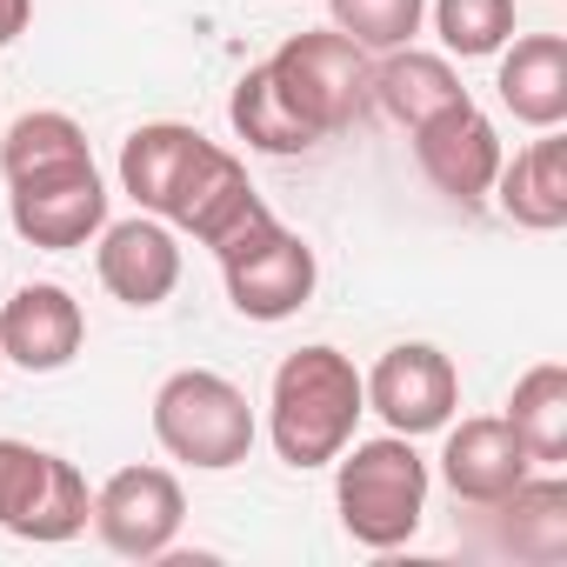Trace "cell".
Masks as SVG:
<instances>
[{
    "label": "cell",
    "instance_id": "11",
    "mask_svg": "<svg viewBox=\"0 0 567 567\" xmlns=\"http://www.w3.org/2000/svg\"><path fill=\"white\" fill-rule=\"evenodd\" d=\"M94 274L121 308H161L181 288V234L134 207L94 234Z\"/></svg>",
    "mask_w": 567,
    "mask_h": 567
},
{
    "label": "cell",
    "instance_id": "5",
    "mask_svg": "<svg viewBox=\"0 0 567 567\" xmlns=\"http://www.w3.org/2000/svg\"><path fill=\"white\" fill-rule=\"evenodd\" d=\"M267 74L280 81L288 107H295L321 141L348 134V127L374 107V101H368V87H374V54L354 48L341 28H301V34H288V41L267 54Z\"/></svg>",
    "mask_w": 567,
    "mask_h": 567
},
{
    "label": "cell",
    "instance_id": "19",
    "mask_svg": "<svg viewBox=\"0 0 567 567\" xmlns=\"http://www.w3.org/2000/svg\"><path fill=\"white\" fill-rule=\"evenodd\" d=\"M501 421L514 427V441L527 447L534 467H560L567 461V368L560 361H534L514 381Z\"/></svg>",
    "mask_w": 567,
    "mask_h": 567
},
{
    "label": "cell",
    "instance_id": "23",
    "mask_svg": "<svg viewBox=\"0 0 567 567\" xmlns=\"http://www.w3.org/2000/svg\"><path fill=\"white\" fill-rule=\"evenodd\" d=\"M328 28H341L354 48L368 54H388V48H408L427 21V0H328Z\"/></svg>",
    "mask_w": 567,
    "mask_h": 567
},
{
    "label": "cell",
    "instance_id": "24",
    "mask_svg": "<svg viewBox=\"0 0 567 567\" xmlns=\"http://www.w3.org/2000/svg\"><path fill=\"white\" fill-rule=\"evenodd\" d=\"M34 21V0H0V48H14Z\"/></svg>",
    "mask_w": 567,
    "mask_h": 567
},
{
    "label": "cell",
    "instance_id": "20",
    "mask_svg": "<svg viewBox=\"0 0 567 567\" xmlns=\"http://www.w3.org/2000/svg\"><path fill=\"white\" fill-rule=\"evenodd\" d=\"M227 121H234V134H240L254 154H308V147H321V134L288 107V94H280V81L267 74V61L234 81Z\"/></svg>",
    "mask_w": 567,
    "mask_h": 567
},
{
    "label": "cell",
    "instance_id": "9",
    "mask_svg": "<svg viewBox=\"0 0 567 567\" xmlns=\"http://www.w3.org/2000/svg\"><path fill=\"white\" fill-rule=\"evenodd\" d=\"M220 280H227V301L240 321H288L315 301L321 260L295 227H267L260 240H247L220 260Z\"/></svg>",
    "mask_w": 567,
    "mask_h": 567
},
{
    "label": "cell",
    "instance_id": "8",
    "mask_svg": "<svg viewBox=\"0 0 567 567\" xmlns=\"http://www.w3.org/2000/svg\"><path fill=\"white\" fill-rule=\"evenodd\" d=\"M368 414H381L388 434H441L461 408V368L434 348V341H394L368 374H361Z\"/></svg>",
    "mask_w": 567,
    "mask_h": 567
},
{
    "label": "cell",
    "instance_id": "3",
    "mask_svg": "<svg viewBox=\"0 0 567 567\" xmlns=\"http://www.w3.org/2000/svg\"><path fill=\"white\" fill-rule=\"evenodd\" d=\"M427 461L414 454L408 434H374V441H348L334 454V507H341V527L348 540L388 554V547H408L427 520Z\"/></svg>",
    "mask_w": 567,
    "mask_h": 567
},
{
    "label": "cell",
    "instance_id": "1",
    "mask_svg": "<svg viewBox=\"0 0 567 567\" xmlns=\"http://www.w3.org/2000/svg\"><path fill=\"white\" fill-rule=\"evenodd\" d=\"M121 194L141 214L167 220L174 234H194L214 260L280 227V214L260 200L247 167L187 121H147L121 141Z\"/></svg>",
    "mask_w": 567,
    "mask_h": 567
},
{
    "label": "cell",
    "instance_id": "17",
    "mask_svg": "<svg viewBox=\"0 0 567 567\" xmlns=\"http://www.w3.org/2000/svg\"><path fill=\"white\" fill-rule=\"evenodd\" d=\"M368 101L394 121V127H421V121H434V114H447V107H461L467 101V87H461V74H454V61L447 54H427V48H388V54H374V87H368Z\"/></svg>",
    "mask_w": 567,
    "mask_h": 567
},
{
    "label": "cell",
    "instance_id": "18",
    "mask_svg": "<svg viewBox=\"0 0 567 567\" xmlns=\"http://www.w3.org/2000/svg\"><path fill=\"white\" fill-rule=\"evenodd\" d=\"M94 147H87V127L61 107H34L21 114L8 134H0V181L21 187V181H48V174H68V167H87Z\"/></svg>",
    "mask_w": 567,
    "mask_h": 567
},
{
    "label": "cell",
    "instance_id": "7",
    "mask_svg": "<svg viewBox=\"0 0 567 567\" xmlns=\"http://www.w3.org/2000/svg\"><path fill=\"white\" fill-rule=\"evenodd\" d=\"M181 520H187L181 474L154 467V461L107 474L94 487V514H87V527L101 534V547L121 554V560H161V554H174Z\"/></svg>",
    "mask_w": 567,
    "mask_h": 567
},
{
    "label": "cell",
    "instance_id": "22",
    "mask_svg": "<svg viewBox=\"0 0 567 567\" xmlns=\"http://www.w3.org/2000/svg\"><path fill=\"white\" fill-rule=\"evenodd\" d=\"M434 34L447 61H487L514 41V0H434Z\"/></svg>",
    "mask_w": 567,
    "mask_h": 567
},
{
    "label": "cell",
    "instance_id": "25",
    "mask_svg": "<svg viewBox=\"0 0 567 567\" xmlns=\"http://www.w3.org/2000/svg\"><path fill=\"white\" fill-rule=\"evenodd\" d=\"M0 368H8V361H0Z\"/></svg>",
    "mask_w": 567,
    "mask_h": 567
},
{
    "label": "cell",
    "instance_id": "6",
    "mask_svg": "<svg viewBox=\"0 0 567 567\" xmlns=\"http://www.w3.org/2000/svg\"><path fill=\"white\" fill-rule=\"evenodd\" d=\"M87 514H94V494L68 454L0 434V527L14 540L61 547L87 527Z\"/></svg>",
    "mask_w": 567,
    "mask_h": 567
},
{
    "label": "cell",
    "instance_id": "2",
    "mask_svg": "<svg viewBox=\"0 0 567 567\" xmlns=\"http://www.w3.org/2000/svg\"><path fill=\"white\" fill-rule=\"evenodd\" d=\"M361 414H368L361 368L341 348H328V341L295 348L267 381V441L301 474L308 467H334V454L354 441Z\"/></svg>",
    "mask_w": 567,
    "mask_h": 567
},
{
    "label": "cell",
    "instance_id": "21",
    "mask_svg": "<svg viewBox=\"0 0 567 567\" xmlns=\"http://www.w3.org/2000/svg\"><path fill=\"white\" fill-rule=\"evenodd\" d=\"M481 514H507L514 527V554H534V560H554L560 540H567V481L547 467V474H527L507 501L481 507Z\"/></svg>",
    "mask_w": 567,
    "mask_h": 567
},
{
    "label": "cell",
    "instance_id": "13",
    "mask_svg": "<svg viewBox=\"0 0 567 567\" xmlns=\"http://www.w3.org/2000/svg\"><path fill=\"white\" fill-rule=\"evenodd\" d=\"M87 341V315L61 280H28L0 308V361H14L28 374H61Z\"/></svg>",
    "mask_w": 567,
    "mask_h": 567
},
{
    "label": "cell",
    "instance_id": "12",
    "mask_svg": "<svg viewBox=\"0 0 567 567\" xmlns=\"http://www.w3.org/2000/svg\"><path fill=\"white\" fill-rule=\"evenodd\" d=\"M8 220L28 247H48V254L87 247L107 227V181L94 161L48 174V181H21V187H8Z\"/></svg>",
    "mask_w": 567,
    "mask_h": 567
},
{
    "label": "cell",
    "instance_id": "4",
    "mask_svg": "<svg viewBox=\"0 0 567 567\" xmlns=\"http://www.w3.org/2000/svg\"><path fill=\"white\" fill-rule=\"evenodd\" d=\"M254 408L247 394L214 374V368H174L161 388H154V441L167 461L194 467V474H227L254 454Z\"/></svg>",
    "mask_w": 567,
    "mask_h": 567
},
{
    "label": "cell",
    "instance_id": "10",
    "mask_svg": "<svg viewBox=\"0 0 567 567\" xmlns=\"http://www.w3.org/2000/svg\"><path fill=\"white\" fill-rule=\"evenodd\" d=\"M414 161H421V174H427V187L434 194H447L454 207H481L487 194H494V174H501V127L474 107V94L461 101V107H447V114H434V121H421L414 134Z\"/></svg>",
    "mask_w": 567,
    "mask_h": 567
},
{
    "label": "cell",
    "instance_id": "16",
    "mask_svg": "<svg viewBox=\"0 0 567 567\" xmlns=\"http://www.w3.org/2000/svg\"><path fill=\"white\" fill-rule=\"evenodd\" d=\"M501 107L520 127H560L567 121V41L560 34H514L501 48V74H494Z\"/></svg>",
    "mask_w": 567,
    "mask_h": 567
},
{
    "label": "cell",
    "instance_id": "14",
    "mask_svg": "<svg viewBox=\"0 0 567 567\" xmlns=\"http://www.w3.org/2000/svg\"><path fill=\"white\" fill-rule=\"evenodd\" d=\"M441 434H447V441H441V481H447V494L467 501V507H494V501H507V494L534 474L527 447L514 441V427H507L501 414H467L461 427L447 421Z\"/></svg>",
    "mask_w": 567,
    "mask_h": 567
},
{
    "label": "cell",
    "instance_id": "15",
    "mask_svg": "<svg viewBox=\"0 0 567 567\" xmlns=\"http://www.w3.org/2000/svg\"><path fill=\"white\" fill-rule=\"evenodd\" d=\"M494 207L527 234H560L567 227V134L560 127H540V141H527L514 161H501Z\"/></svg>",
    "mask_w": 567,
    "mask_h": 567
}]
</instances>
